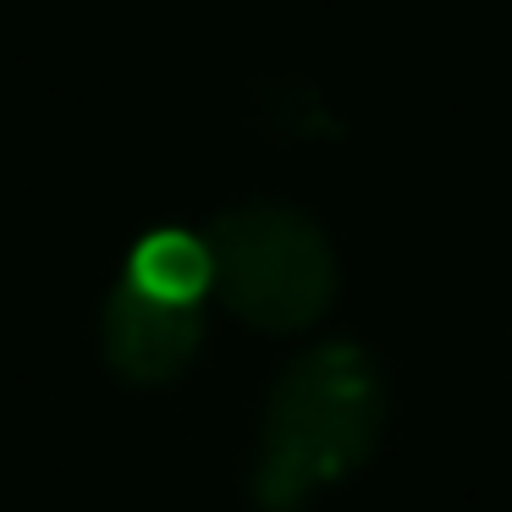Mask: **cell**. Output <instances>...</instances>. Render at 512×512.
<instances>
[{"mask_svg":"<svg viewBox=\"0 0 512 512\" xmlns=\"http://www.w3.org/2000/svg\"><path fill=\"white\" fill-rule=\"evenodd\" d=\"M210 265L226 309L259 331H298L325 314L336 265L320 226L281 204H243L210 232Z\"/></svg>","mask_w":512,"mask_h":512,"instance_id":"obj_2","label":"cell"},{"mask_svg":"<svg viewBox=\"0 0 512 512\" xmlns=\"http://www.w3.org/2000/svg\"><path fill=\"white\" fill-rule=\"evenodd\" d=\"M127 281L166 303H199L215 287V265H210V243L188 232H155L133 248Z\"/></svg>","mask_w":512,"mask_h":512,"instance_id":"obj_4","label":"cell"},{"mask_svg":"<svg viewBox=\"0 0 512 512\" xmlns=\"http://www.w3.org/2000/svg\"><path fill=\"white\" fill-rule=\"evenodd\" d=\"M380 413V369L358 347L331 342L303 353L270 391L254 496L270 512H292L320 485L353 474L380 435Z\"/></svg>","mask_w":512,"mask_h":512,"instance_id":"obj_1","label":"cell"},{"mask_svg":"<svg viewBox=\"0 0 512 512\" xmlns=\"http://www.w3.org/2000/svg\"><path fill=\"white\" fill-rule=\"evenodd\" d=\"M199 336V303H166L133 281H122L116 298L105 303V353L127 380H144V386L182 375L199 353Z\"/></svg>","mask_w":512,"mask_h":512,"instance_id":"obj_3","label":"cell"}]
</instances>
